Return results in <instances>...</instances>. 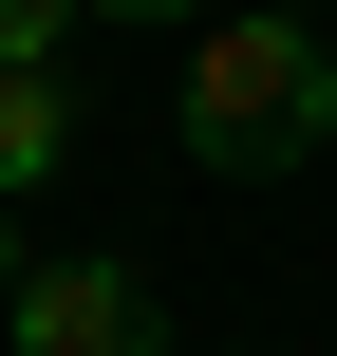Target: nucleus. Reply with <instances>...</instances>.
<instances>
[{"label":"nucleus","mask_w":337,"mask_h":356,"mask_svg":"<svg viewBox=\"0 0 337 356\" xmlns=\"http://www.w3.org/2000/svg\"><path fill=\"white\" fill-rule=\"evenodd\" d=\"M188 150L225 169V188H281V169H319V131H337V38L319 19H263V0H225L206 38H188Z\"/></svg>","instance_id":"f257e3e1"},{"label":"nucleus","mask_w":337,"mask_h":356,"mask_svg":"<svg viewBox=\"0 0 337 356\" xmlns=\"http://www.w3.org/2000/svg\"><path fill=\"white\" fill-rule=\"evenodd\" d=\"M0 356H169L150 263H38V282L0 300Z\"/></svg>","instance_id":"f03ea898"},{"label":"nucleus","mask_w":337,"mask_h":356,"mask_svg":"<svg viewBox=\"0 0 337 356\" xmlns=\"http://www.w3.org/2000/svg\"><path fill=\"white\" fill-rule=\"evenodd\" d=\"M56 169H75V94L56 75H0V207H38Z\"/></svg>","instance_id":"7ed1b4c3"},{"label":"nucleus","mask_w":337,"mask_h":356,"mask_svg":"<svg viewBox=\"0 0 337 356\" xmlns=\"http://www.w3.org/2000/svg\"><path fill=\"white\" fill-rule=\"evenodd\" d=\"M75 56V0H0V75H56Z\"/></svg>","instance_id":"20e7f679"},{"label":"nucleus","mask_w":337,"mask_h":356,"mask_svg":"<svg viewBox=\"0 0 337 356\" xmlns=\"http://www.w3.org/2000/svg\"><path fill=\"white\" fill-rule=\"evenodd\" d=\"M75 19H131V38H206L225 0H75Z\"/></svg>","instance_id":"39448f33"},{"label":"nucleus","mask_w":337,"mask_h":356,"mask_svg":"<svg viewBox=\"0 0 337 356\" xmlns=\"http://www.w3.org/2000/svg\"><path fill=\"white\" fill-rule=\"evenodd\" d=\"M19 282H38V244H19V207H0V300H19Z\"/></svg>","instance_id":"423d86ee"},{"label":"nucleus","mask_w":337,"mask_h":356,"mask_svg":"<svg viewBox=\"0 0 337 356\" xmlns=\"http://www.w3.org/2000/svg\"><path fill=\"white\" fill-rule=\"evenodd\" d=\"M263 19H337V0H263Z\"/></svg>","instance_id":"0eeeda50"},{"label":"nucleus","mask_w":337,"mask_h":356,"mask_svg":"<svg viewBox=\"0 0 337 356\" xmlns=\"http://www.w3.org/2000/svg\"><path fill=\"white\" fill-rule=\"evenodd\" d=\"M319 38H337V19H319Z\"/></svg>","instance_id":"6e6552de"}]
</instances>
